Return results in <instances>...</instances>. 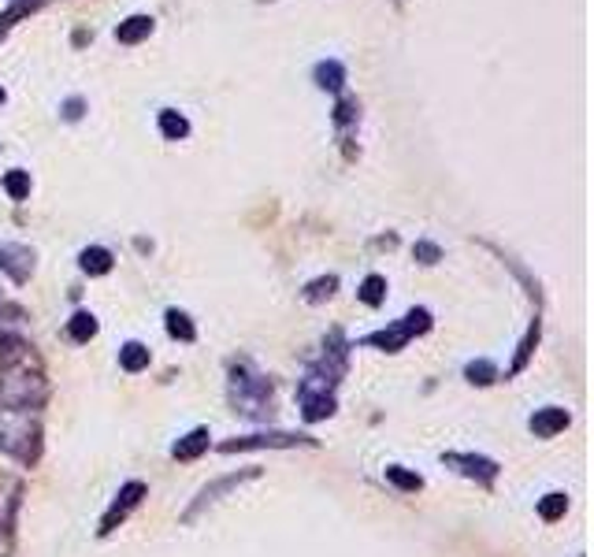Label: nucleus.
<instances>
[{"label":"nucleus","mask_w":594,"mask_h":557,"mask_svg":"<svg viewBox=\"0 0 594 557\" xmlns=\"http://www.w3.org/2000/svg\"><path fill=\"white\" fill-rule=\"evenodd\" d=\"M37 439H42V431H37V420L30 416V409L0 406V450L30 464L37 461Z\"/></svg>","instance_id":"nucleus-1"},{"label":"nucleus","mask_w":594,"mask_h":557,"mask_svg":"<svg viewBox=\"0 0 594 557\" xmlns=\"http://www.w3.org/2000/svg\"><path fill=\"white\" fill-rule=\"evenodd\" d=\"M431 327V312L427 308H413L405 320H398L394 327H386V331H375V335H368L365 342L368 346H383L386 353H398V349H405L409 346V338H416V335H424Z\"/></svg>","instance_id":"nucleus-2"},{"label":"nucleus","mask_w":594,"mask_h":557,"mask_svg":"<svg viewBox=\"0 0 594 557\" xmlns=\"http://www.w3.org/2000/svg\"><path fill=\"white\" fill-rule=\"evenodd\" d=\"M257 475H260V468H246V472H234V475H223V480H216V484H209L201 494H197V502L182 513V524H193L197 521V516H201L209 505H216L227 491H234V487H242V484H249V480H257Z\"/></svg>","instance_id":"nucleus-3"},{"label":"nucleus","mask_w":594,"mask_h":557,"mask_svg":"<svg viewBox=\"0 0 594 557\" xmlns=\"http://www.w3.org/2000/svg\"><path fill=\"white\" fill-rule=\"evenodd\" d=\"M290 446H316L305 435H287V431H271V435H249V439H234L223 443V454H238V450H290Z\"/></svg>","instance_id":"nucleus-4"},{"label":"nucleus","mask_w":594,"mask_h":557,"mask_svg":"<svg viewBox=\"0 0 594 557\" xmlns=\"http://www.w3.org/2000/svg\"><path fill=\"white\" fill-rule=\"evenodd\" d=\"M230 386H234V402L242 406L246 416H257L264 413V406H271V390L260 376H234Z\"/></svg>","instance_id":"nucleus-5"},{"label":"nucleus","mask_w":594,"mask_h":557,"mask_svg":"<svg viewBox=\"0 0 594 557\" xmlns=\"http://www.w3.org/2000/svg\"><path fill=\"white\" fill-rule=\"evenodd\" d=\"M141 494H145V484H127L123 491L115 494V502L108 505V513H104V521H101V535H112L115 532V524H123L127 516H131V509L141 502Z\"/></svg>","instance_id":"nucleus-6"},{"label":"nucleus","mask_w":594,"mask_h":557,"mask_svg":"<svg viewBox=\"0 0 594 557\" xmlns=\"http://www.w3.org/2000/svg\"><path fill=\"white\" fill-rule=\"evenodd\" d=\"M0 271H5L12 283H26L34 275V249L15 246V242H0Z\"/></svg>","instance_id":"nucleus-7"},{"label":"nucleus","mask_w":594,"mask_h":557,"mask_svg":"<svg viewBox=\"0 0 594 557\" xmlns=\"http://www.w3.org/2000/svg\"><path fill=\"white\" fill-rule=\"evenodd\" d=\"M443 461L450 468H457L461 475H468V480H480V484H491L498 475V464L487 461V457H475V454H443Z\"/></svg>","instance_id":"nucleus-8"},{"label":"nucleus","mask_w":594,"mask_h":557,"mask_svg":"<svg viewBox=\"0 0 594 557\" xmlns=\"http://www.w3.org/2000/svg\"><path fill=\"white\" fill-rule=\"evenodd\" d=\"M528 427L539 435V439H553L558 431H565L569 427V413L565 409H558V406H546V409H539L531 420H528Z\"/></svg>","instance_id":"nucleus-9"},{"label":"nucleus","mask_w":594,"mask_h":557,"mask_svg":"<svg viewBox=\"0 0 594 557\" xmlns=\"http://www.w3.org/2000/svg\"><path fill=\"white\" fill-rule=\"evenodd\" d=\"M149 34H152V19L149 15H131V19H123L115 26V42L119 45H138Z\"/></svg>","instance_id":"nucleus-10"},{"label":"nucleus","mask_w":594,"mask_h":557,"mask_svg":"<svg viewBox=\"0 0 594 557\" xmlns=\"http://www.w3.org/2000/svg\"><path fill=\"white\" fill-rule=\"evenodd\" d=\"M312 78H316V86H320V90L342 93V86H346V67H342L338 60H320V64H316V71H312Z\"/></svg>","instance_id":"nucleus-11"},{"label":"nucleus","mask_w":594,"mask_h":557,"mask_svg":"<svg viewBox=\"0 0 594 557\" xmlns=\"http://www.w3.org/2000/svg\"><path fill=\"white\" fill-rule=\"evenodd\" d=\"M205 450H209V427H193L186 439L175 443L171 457H175V461H193V457H201Z\"/></svg>","instance_id":"nucleus-12"},{"label":"nucleus","mask_w":594,"mask_h":557,"mask_svg":"<svg viewBox=\"0 0 594 557\" xmlns=\"http://www.w3.org/2000/svg\"><path fill=\"white\" fill-rule=\"evenodd\" d=\"M78 264H83L86 275H108L112 271V253L104 246H90V249L78 253Z\"/></svg>","instance_id":"nucleus-13"},{"label":"nucleus","mask_w":594,"mask_h":557,"mask_svg":"<svg viewBox=\"0 0 594 557\" xmlns=\"http://www.w3.org/2000/svg\"><path fill=\"white\" fill-rule=\"evenodd\" d=\"M161 134H164L168 142H182V138L190 134V119H186L182 112H175V108H164V112H161Z\"/></svg>","instance_id":"nucleus-14"},{"label":"nucleus","mask_w":594,"mask_h":557,"mask_svg":"<svg viewBox=\"0 0 594 557\" xmlns=\"http://www.w3.org/2000/svg\"><path fill=\"white\" fill-rule=\"evenodd\" d=\"M119 365H123V372H141L149 368V349L141 342H127L123 349H119Z\"/></svg>","instance_id":"nucleus-15"},{"label":"nucleus","mask_w":594,"mask_h":557,"mask_svg":"<svg viewBox=\"0 0 594 557\" xmlns=\"http://www.w3.org/2000/svg\"><path fill=\"white\" fill-rule=\"evenodd\" d=\"M168 335L179 338V342H193V338H197V327L190 324V316H186V312L168 308Z\"/></svg>","instance_id":"nucleus-16"},{"label":"nucleus","mask_w":594,"mask_h":557,"mask_svg":"<svg viewBox=\"0 0 594 557\" xmlns=\"http://www.w3.org/2000/svg\"><path fill=\"white\" fill-rule=\"evenodd\" d=\"M67 335L74 338V342H90L93 335H97V320L90 312H74V320L67 324Z\"/></svg>","instance_id":"nucleus-17"},{"label":"nucleus","mask_w":594,"mask_h":557,"mask_svg":"<svg viewBox=\"0 0 594 557\" xmlns=\"http://www.w3.org/2000/svg\"><path fill=\"white\" fill-rule=\"evenodd\" d=\"M356 115H361V104H356V97H338V104H335V127L346 131L349 123H356Z\"/></svg>","instance_id":"nucleus-18"},{"label":"nucleus","mask_w":594,"mask_h":557,"mask_svg":"<svg viewBox=\"0 0 594 557\" xmlns=\"http://www.w3.org/2000/svg\"><path fill=\"white\" fill-rule=\"evenodd\" d=\"M383 298H386V278L383 275H368L361 283V301L365 305H383Z\"/></svg>","instance_id":"nucleus-19"},{"label":"nucleus","mask_w":594,"mask_h":557,"mask_svg":"<svg viewBox=\"0 0 594 557\" xmlns=\"http://www.w3.org/2000/svg\"><path fill=\"white\" fill-rule=\"evenodd\" d=\"M5 190H8L12 201H26V197H30V175L26 171H8L5 175Z\"/></svg>","instance_id":"nucleus-20"},{"label":"nucleus","mask_w":594,"mask_h":557,"mask_svg":"<svg viewBox=\"0 0 594 557\" xmlns=\"http://www.w3.org/2000/svg\"><path fill=\"white\" fill-rule=\"evenodd\" d=\"M565 509H569V498L565 494H546L539 502V516H542V521H558V516H565Z\"/></svg>","instance_id":"nucleus-21"},{"label":"nucleus","mask_w":594,"mask_h":557,"mask_svg":"<svg viewBox=\"0 0 594 557\" xmlns=\"http://www.w3.org/2000/svg\"><path fill=\"white\" fill-rule=\"evenodd\" d=\"M335 287H338V278H335V275H327V278H316V283H308V287H305V298H308V301H324V298H331V294H335Z\"/></svg>","instance_id":"nucleus-22"},{"label":"nucleus","mask_w":594,"mask_h":557,"mask_svg":"<svg viewBox=\"0 0 594 557\" xmlns=\"http://www.w3.org/2000/svg\"><path fill=\"white\" fill-rule=\"evenodd\" d=\"M386 480H390L394 487H402V491H420V487H424V480H420V475H413V472H402V468H386Z\"/></svg>","instance_id":"nucleus-23"},{"label":"nucleus","mask_w":594,"mask_h":557,"mask_svg":"<svg viewBox=\"0 0 594 557\" xmlns=\"http://www.w3.org/2000/svg\"><path fill=\"white\" fill-rule=\"evenodd\" d=\"M464 376H468L472 383L487 386V383H494V376H498V372H494V365H491V361H472V365L464 368Z\"/></svg>","instance_id":"nucleus-24"},{"label":"nucleus","mask_w":594,"mask_h":557,"mask_svg":"<svg viewBox=\"0 0 594 557\" xmlns=\"http://www.w3.org/2000/svg\"><path fill=\"white\" fill-rule=\"evenodd\" d=\"M539 342V320L531 324V331H528V338L521 342V353H517V361H512V372H521L524 365H528V357H531V346Z\"/></svg>","instance_id":"nucleus-25"},{"label":"nucleus","mask_w":594,"mask_h":557,"mask_svg":"<svg viewBox=\"0 0 594 557\" xmlns=\"http://www.w3.org/2000/svg\"><path fill=\"white\" fill-rule=\"evenodd\" d=\"M413 253H416L420 264H439V260H443V249H439V246H431V242H416Z\"/></svg>","instance_id":"nucleus-26"},{"label":"nucleus","mask_w":594,"mask_h":557,"mask_svg":"<svg viewBox=\"0 0 594 557\" xmlns=\"http://www.w3.org/2000/svg\"><path fill=\"white\" fill-rule=\"evenodd\" d=\"M12 553V516H0V557Z\"/></svg>","instance_id":"nucleus-27"},{"label":"nucleus","mask_w":594,"mask_h":557,"mask_svg":"<svg viewBox=\"0 0 594 557\" xmlns=\"http://www.w3.org/2000/svg\"><path fill=\"white\" fill-rule=\"evenodd\" d=\"M83 108H86L83 97H71V101L63 104V115H67V119H83Z\"/></svg>","instance_id":"nucleus-28"},{"label":"nucleus","mask_w":594,"mask_h":557,"mask_svg":"<svg viewBox=\"0 0 594 557\" xmlns=\"http://www.w3.org/2000/svg\"><path fill=\"white\" fill-rule=\"evenodd\" d=\"M5 101H8V93H5V90H0V104H5Z\"/></svg>","instance_id":"nucleus-29"}]
</instances>
